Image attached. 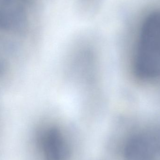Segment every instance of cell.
Masks as SVG:
<instances>
[{
	"instance_id": "7a4b0ae2",
	"label": "cell",
	"mask_w": 160,
	"mask_h": 160,
	"mask_svg": "<svg viewBox=\"0 0 160 160\" xmlns=\"http://www.w3.org/2000/svg\"><path fill=\"white\" fill-rule=\"evenodd\" d=\"M38 142L45 160H66L69 154L67 140L60 130L51 127L40 132Z\"/></svg>"
},
{
	"instance_id": "6da1fadb",
	"label": "cell",
	"mask_w": 160,
	"mask_h": 160,
	"mask_svg": "<svg viewBox=\"0 0 160 160\" xmlns=\"http://www.w3.org/2000/svg\"><path fill=\"white\" fill-rule=\"evenodd\" d=\"M133 59V72L143 80L160 78V9L140 20Z\"/></svg>"
},
{
	"instance_id": "3957f363",
	"label": "cell",
	"mask_w": 160,
	"mask_h": 160,
	"mask_svg": "<svg viewBox=\"0 0 160 160\" xmlns=\"http://www.w3.org/2000/svg\"><path fill=\"white\" fill-rule=\"evenodd\" d=\"M3 68L2 64V63L0 62V73L2 72Z\"/></svg>"
}]
</instances>
